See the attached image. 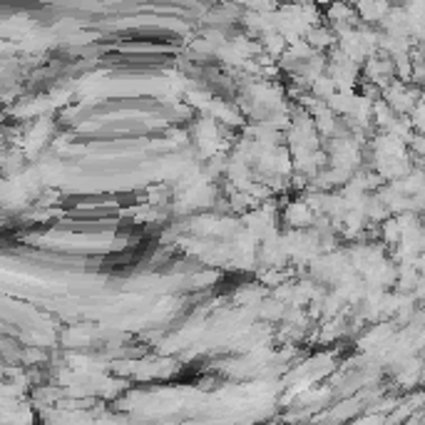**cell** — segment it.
<instances>
[{"label":"cell","instance_id":"1","mask_svg":"<svg viewBox=\"0 0 425 425\" xmlns=\"http://www.w3.org/2000/svg\"><path fill=\"white\" fill-rule=\"evenodd\" d=\"M356 13H359L361 21L365 23H383L385 15L391 13V8L385 5V3H361L359 8H356Z\"/></svg>","mask_w":425,"mask_h":425},{"label":"cell","instance_id":"2","mask_svg":"<svg viewBox=\"0 0 425 425\" xmlns=\"http://www.w3.org/2000/svg\"><path fill=\"white\" fill-rule=\"evenodd\" d=\"M398 120H400V117L393 112L391 107H388V102L378 100L376 105H373V122H376V125H378L383 132H391L393 125H396Z\"/></svg>","mask_w":425,"mask_h":425},{"label":"cell","instance_id":"3","mask_svg":"<svg viewBox=\"0 0 425 425\" xmlns=\"http://www.w3.org/2000/svg\"><path fill=\"white\" fill-rule=\"evenodd\" d=\"M380 239L388 246H398L400 241H403V232H400L396 217H391V219H385L383 224H380Z\"/></svg>","mask_w":425,"mask_h":425},{"label":"cell","instance_id":"4","mask_svg":"<svg viewBox=\"0 0 425 425\" xmlns=\"http://www.w3.org/2000/svg\"><path fill=\"white\" fill-rule=\"evenodd\" d=\"M286 219L291 221L293 226H306V224H311L313 219V214L311 209H308V204H291L289 206V212H286Z\"/></svg>","mask_w":425,"mask_h":425},{"label":"cell","instance_id":"5","mask_svg":"<svg viewBox=\"0 0 425 425\" xmlns=\"http://www.w3.org/2000/svg\"><path fill=\"white\" fill-rule=\"evenodd\" d=\"M333 33L331 30H326V27H313V30H308V45L311 47H331L333 45Z\"/></svg>","mask_w":425,"mask_h":425},{"label":"cell","instance_id":"6","mask_svg":"<svg viewBox=\"0 0 425 425\" xmlns=\"http://www.w3.org/2000/svg\"><path fill=\"white\" fill-rule=\"evenodd\" d=\"M411 125L415 130V134H425V102H420L411 114Z\"/></svg>","mask_w":425,"mask_h":425},{"label":"cell","instance_id":"7","mask_svg":"<svg viewBox=\"0 0 425 425\" xmlns=\"http://www.w3.org/2000/svg\"><path fill=\"white\" fill-rule=\"evenodd\" d=\"M408 147H411L413 152L418 154V160H425V134H415V137H413V142Z\"/></svg>","mask_w":425,"mask_h":425},{"label":"cell","instance_id":"8","mask_svg":"<svg viewBox=\"0 0 425 425\" xmlns=\"http://www.w3.org/2000/svg\"><path fill=\"white\" fill-rule=\"evenodd\" d=\"M413 299H418L425 304V276H420L418 284H415V291H413Z\"/></svg>","mask_w":425,"mask_h":425},{"label":"cell","instance_id":"9","mask_svg":"<svg viewBox=\"0 0 425 425\" xmlns=\"http://www.w3.org/2000/svg\"><path fill=\"white\" fill-rule=\"evenodd\" d=\"M423 102H425V90H423Z\"/></svg>","mask_w":425,"mask_h":425}]
</instances>
